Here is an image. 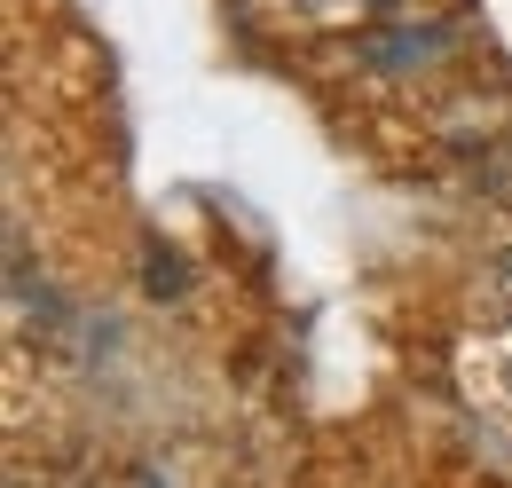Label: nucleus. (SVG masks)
Wrapping results in <instances>:
<instances>
[{
    "label": "nucleus",
    "instance_id": "obj_1",
    "mask_svg": "<svg viewBox=\"0 0 512 488\" xmlns=\"http://www.w3.org/2000/svg\"><path fill=\"white\" fill-rule=\"evenodd\" d=\"M457 56V24L449 16H394V24H379V32H363L355 40V63L371 71V79H434L442 63Z\"/></svg>",
    "mask_w": 512,
    "mask_h": 488
},
{
    "label": "nucleus",
    "instance_id": "obj_2",
    "mask_svg": "<svg viewBox=\"0 0 512 488\" xmlns=\"http://www.w3.org/2000/svg\"><path fill=\"white\" fill-rule=\"evenodd\" d=\"M481 307H489V315H512V244L481 260Z\"/></svg>",
    "mask_w": 512,
    "mask_h": 488
},
{
    "label": "nucleus",
    "instance_id": "obj_3",
    "mask_svg": "<svg viewBox=\"0 0 512 488\" xmlns=\"http://www.w3.org/2000/svg\"><path fill=\"white\" fill-rule=\"evenodd\" d=\"M150 292H158V300H182V292H190V260L166 252V244H150Z\"/></svg>",
    "mask_w": 512,
    "mask_h": 488
}]
</instances>
